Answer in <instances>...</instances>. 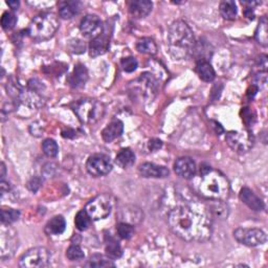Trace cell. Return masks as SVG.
Returning <instances> with one entry per match:
<instances>
[{
  "mask_svg": "<svg viewBox=\"0 0 268 268\" xmlns=\"http://www.w3.org/2000/svg\"><path fill=\"white\" fill-rule=\"evenodd\" d=\"M170 229L187 242H205L213 233L212 215L199 204H184L171 210L168 215Z\"/></svg>",
  "mask_w": 268,
  "mask_h": 268,
  "instance_id": "1",
  "label": "cell"
},
{
  "mask_svg": "<svg viewBox=\"0 0 268 268\" xmlns=\"http://www.w3.org/2000/svg\"><path fill=\"white\" fill-rule=\"evenodd\" d=\"M195 44L194 33L186 22L177 20L171 24L168 33V45L174 58H186L193 51Z\"/></svg>",
  "mask_w": 268,
  "mask_h": 268,
  "instance_id": "2",
  "label": "cell"
},
{
  "mask_svg": "<svg viewBox=\"0 0 268 268\" xmlns=\"http://www.w3.org/2000/svg\"><path fill=\"white\" fill-rule=\"evenodd\" d=\"M199 194L209 200H224L229 194V182L220 171L203 165L200 169Z\"/></svg>",
  "mask_w": 268,
  "mask_h": 268,
  "instance_id": "3",
  "label": "cell"
},
{
  "mask_svg": "<svg viewBox=\"0 0 268 268\" xmlns=\"http://www.w3.org/2000/svg\"><path fill=\"white\" fill-rule=\"evenodd\" d=\"M59 24V19L56 14L50 12L41 13L32 19L28 34L35 41H45L56 34Z\"/></svg>",
  "mask_w": 268,
  "mask_h": 268,
  "instance_id": "4",
  "label": "cell"
},
{
  "mask_svg": "<svg viewBox=\"0 0 268 268\" xmlns=\"http://www.w3.org/2000/svg\"><path fill=\"white\" fill-rule=\"evenodd\" d=\"M72 109L80 122L86 125L94 124L100 121L105 111L102 103L91 99H83L75 102Z\"/></svg>",
  "mask_w": 268,
  "mask_h": 268,
  "instance_id": "5",
  "label": "cell"
},
{
  "mask_svg": "<svg viewBox=\"0 0 268 268\" xmlns=\"http://www.w3.org/2000/svg\"><path fill=\"white\" fill-rule=\"evenodd\" d=\"M50 253L45 247H35L23 254L19 260L22 268H42L50 264Z\"/></svg>",
  "mask_w": 268,
  "mask_h": 268,
  "instance_id": "6",
  "label": "cell"
},
{
  "mask_svg": "<svg viewBox=\"0 0 268 268\" xmlns=\"http://www.w3.org/2000/svg\"><path fill=\"white\" fill-rule=\"evenodd\" d=\"M225 141L229 147L239 153H245L250 151L255 144L253 134L248 130L229 131L226 134Z\"/></svg>",
  "mask_w": 268,
  "mask_h": 268,
  "instance_id": "7",
  "label": "cell"
},
{
  "mask_svg": "<svg viewBox=\"0 0 268 268\" xmlns=\"http://www.w3.org/2000/svg\"><path fill=\"white\" fill-rule=\"evenodd\" d=\"M112 208V201L106 194L98 195L91 199L85 206V210L91 220H101L106 218Z\"/></svg>",
  "mask_w": 268,
  "mask_h": 268,
  "instance_id": "8",
  "label": "cell"
},
{
  "mask_svg": "<svg viewBox=\"0 0 268 268\" xmlns=\"http://www.w3.org/2000/svg\"><path fill=\"white\" fill-rule=\"evenodd\" d=\"M235 239L246 246L255 247L266 242V234L259 228H237L234 232Z\"/></svg>",
  "mask_w": 268,
  "mask_h": 268,
  "instance_id": "9",
  "label": "cell"
},
{
  "mask_svg": "<svg viewBox=\"0 0 268 268\" xmlns=\"http://www.w3.org/2000/svg\"><path fill=\"white\" fill-rule=\"evenodd\" d=\"M86 170L93 177L107 175L112 170V164L109 156L105 154H93L86 163Z\"/></svg>",
  "mask_w": 268,
  "mask_h": 268,
  "instance_id": "10",
  "label": "cell"
},
{
  "mask_svg": "<svg viewBox=\"0 0 268 268\" xmlns=\"http://www.w3.org/2000/svg\"><path fill=\"white\" fill-rule=\"evenodd\" d=\"M16 232L10 227V225L3 224L2 228V258L6 260L14 256L18 248V240Z\"/></svg>",
  "mask_w": 268,
  "mask_h": 268,
  "instance_id": "11",
  "label": "cell"
},
{
  "mask_svg": "<svg viewBox=\"0 0 268 268\" xmlns=\"http://www.w3.org/2000/svg\"><path fill=\"white\" fill-rule=\"evenodd\" d=\"M80 31L86 38H97L103 33V23L97 15H86L80 23Z\"/></svg>",
  "mask_w": 268,
  "mask_h": 268,
  "instance_id": "12",
  "label": "cell"
},
{
  "mask_svg": "<svg viewBox=\"0 0 268 268\" xmlns=\"http://www.w3.org/2000/svg\"><path fill=\"white\" fill-rule=\"evenodd\" d=\"M196 164L191 157H180L174 164L175 173L184 179L193 178L196 174Z\"/></svg>",
  "mask_w": 268,
  "mask_h": 268,
  "instance_id": "13",
  "label": "cell"
},
{
  "mask_svg": "<svg viewBox=\"0 0 268 268\" xmlns=\"http://www.w3.org/2000/svg\"><path fill=\"white\" fill-rule=\"evenodd\" d=\"M139 173L145 178H165L169 176L170 172L166 167L151 163H145L140 166Z\"/></svg>",
  "mask_w": 268,
  "mask_h": 268,
  "instance_id": "14",
  "label": "cell"
},
{
  "mask_svg": "<svg viewBox=\"0 0 268 268\" xmlns=\"http://www.w3.org/2000/svg\"><path fill=\"white\" fill-rule=\"evenodd\" d=\"M240 199L243 203H245L248 207L256 212H261L264 209V203L263 201L253 192L251 189L243 187L240 191Z\"/></svg>",
  "mask_w": 268,
  "mask_h": 268,
  "instance_id": "15",
  "label": "cell"
},
{
  "mask_svg": "<svg viewBox=\"0 0 268 268\" xmlns=\"http://www.w3.org/2000/svg\"><path fill=\"white\" fill-rule=\"evenodd\" d=\"M153 4L149 0H134L129 5V12L133 18L141 19L147 17L152 11Z\"/></svg>",
  "mask_w": 268,
  "mask_h": 268,
  "instance_id": "16",
  "label": "cell"
},
{
  "mask_svg": "<svg viewBox=\"0 0 268 268\" xmlns=\"http://www.w3.org/2000/svg\"><path fill=\"white\" fill-rule=\"evenodd\" d=\"M109 47V37L103 31V33L97 38L91 40L89 44V55L91 57H98L105 53Z\"/></svg>",
  "mask_w": 268,
  "mask_h": 268,
  "instance_id": "17",
  "label": "cell"
},
{
  "mask_svg": "<svg viewBox=\"0 0 268 268\" xmlns=\"http://www.w3.org/2000/svg\"><path fill=\"white\" fill-rule=\"evenodd\" d=\"M88 80V71L83 64H78L69 75L68 83L73 88L83 87Z\"/></svg>",
  "mask_w": 268,
  "mask_h": 268,
  "instance_id": "18",
  "label": "cell"
},
{
  "mask_svg": "<svg viewBox=\"0 0 268 268\" xmlns=\"http://www.w3.org/2000/svg\"><path fill=\"white\" fill-rule=\"evenodd\" d=\"M123 131H124V124L119 120H114L111 123H109L107 127L102 131V138L104 142L111 143L114 140L120 138L122 136Z\"/></svg>",
  "mask_w": 268,
  "mask_h": 268,
  "instance_id": "19",
  "label": "cell"
},
{
  "mask_svg": "<svg viewBox=\"0 0 268 268\" xmlns=\"http://www.w3.org/2000/svg\"><path fill=\"white\" fill-rule=\"evenodd\" d=\"M82 8L81 2H62L59 4V15L64 19H71L81 12Z\"/></svg>",
  "mask_w": 268,
  "mask_h": 268,
  "instance_id": "20",
  "label": "cell"
},
{
  "mask_svg": "<svg viewBox=\"0 0 268 268\" xmlns=\"http://www.w3.org/2000/svg\"><path fill=\"white\" fill-rule=\"evenodd\" d=\"M66 228V222L63 216L52 217L45 225V233L49 236L61 235Z\"/></svg>",
  "mask_w": 268,
  "mask_h": 268,
  "instance_id": "21",
  "label": "cell"
},
{
  "mask_svg": "<svg viewBox=\"0 0 268 268\" xmlns=\"http://www.w3.org/2000/svg\"><path fill=\"white\" fill-rule=\"evenodd\" d=\"M196 71L199 75V78L204 82H212L214 81L216 73L215 70L209 62L206 60H200L196 64Z\"/></svg>",
  "mask_w": 268,
  "mask_h": 268,
  "instance_id": "22",
  "label": "cell"
},
{
  "mask_svg": "<svg viewBox=\"0 0 268 268\" xmlns=\"http://www.w3.org/2000/svg\"><path fill=\"white\" fill-rule=\"evenodd\" d=\"M116 163L120 168L128 169L136 163V155L130 148H123L117 154Z\"/></svg>",
  "mask_w": 268,
  "mask_h": 268,
  "instance_id": "23",
  "label": "cell"
},
{
  "mask_svg": "<svg viewBox=\"0 0 268 268\" xmlns=\"http://www.w3.org/2000/svg\"><path fill=\"white\" fill-rule=\"evenodd\" d=\"M105 251H106L107 257H109L112 260L119 259L123 255V250H122L120 243L110 235L106 236V239H105Z\"/></svg>",
  "mask_w": 268,
  "mask_h": 268,
  "instance_id": "24",
  "label": "cell"
},
{
  "mask_svg": "<svg viewBox=\"0 0 268 268\" xmlns=\"http://www.w3.org/2000/svg\"><path fill=\"white\" fill-rule=\"evenodd\" d=\"M267 28H268L267 18L264 16L260 19L259 25L256 30L255 38H256V40L258 41L259 44H261L265 47L268 45V29Z\"/></svg>",
  "mask_w": 268,
  "mask_h": 268,
  "instance_id": "25",
  "label": "cell"
},
{
  "mask_svg": "<svg viewBox=\"0 0 268 268\" xmlns=\"http://www.w3.org/2000/svg\"><path fill=\"white\" fill-rule=\"evenodd\" d=\"M137 49L144 55H156L157 45L151 38H142L137 43Z\"/></svg>",
  "mask_w": 268,
  "mask_h": 268,
  "instance_id": "26",
  "label": "cell"
},
{
  "mask_svg": "<svg viewBox=\"0 0 268 268\" xmlns=\"http://www.w3.org/2000/svg\"><path fill=\"white\" fill-rule=\"evenodd\" d=\"M213 202L209 205L208 212L212 216L218 217L219 219H225L228 216V207L223 202V200H212Z\"/></svg>",
  "mask_w": 268,
  "mask_h": 268,
  "instance_id": "27",
  "label": "cell"
},
{
  "mask_svg": "<svg viewBox=\"0 0 268 268\" xmlns=\"http://www.w3.org/2000/svg\"><path fill=\"white\" fill-rule=\"evenodd\" d=\"M221 16L225 20H235L237 17V6L234 2H222L219 7Z\"/></svg>",
  "mask_w": 268,
  "mask_h": 268,
  "instance_id": "28",
  "label": "cell"
},
{
  "mask_svg": "<svg viewBox=\"0 0 268 268\" xmlns=\"http://www.w3.org/2000/svg\"><path fill=\"white\" fill-rule=\"evenodd\" d=\"M87 267H114V263L112 262V259L109 257H105L103 255L95 254L92 255L88 262L86 263Z\"/></svg>",
  "mask_w": 268,
  "mask_h": 268,
  "instance_id": "29",
  "label": "cell"
},
{
  "mask_svg": "<svg viewBox=\"0 0 268 268\" xmlns=\"http://www.w3.org/2000/svg\"><path fill=\"white\" fill-rule=\"evenodd\" d=\"M91 218L87 214L85 209L80 210V212L75 215L74 218V224L79 231H86V229L90 226Z\"/></svg>",
  "mask_w": 268,
  "mask_h": 268,
  "instance_id": "30",
  "label": "cell"
},
{
  "mask_svg": "<svg viewBox=\"0 0 268 268\" xmlns=\"http://www.w3.org/2000/svg\"><path fill=\"white\" fill-rule=\"evenodd\" d=\"M20 217V212L14 208H3L2 209V222L3 224L10 225L17 221Z\"/></svg>",
  "mask_w": 268,
  "mask_h": 268,
  "instance_id": "31",
  "label": "cell"
},
{
  "mask_svg": "<svg viewBox=\"0 0 268 268\" xmlns=\"http://www.w3.org/2000/svg\"><path fill=\"white\" fill-rule=\"evenodd\" d=\"M134 218L136 219L137 222H140L142 220V214L140 212V209H123L122 213H121V219L122 222H126V223H130V224H134V220L132 219Z\"/></svg>",
  "mask_w": 268,
  "mask_h": 268,
  "instance_id": "32",
  "label": "cell"
},
{
  "mask_svg": "<svg viewBox=\"0 0 268 268\" xmlns=\"http://www.w3.org/2000/svg\"><path fill=\"white\" fill-rule=\"evenodd\" d=\"M42 150L44 152V154L48 157H56L59 153L58 145H57V143L51 139H47L43 142Z\"/></svg>",
  "mask_w": 268,
  "mask_h": 268,
  "instance_id": "33",
  "label": "cell"
},
{
  "mask_svg": "<svg viewBox=\"0 0 268 268\" xmlns=\"http://www.w3.org/2000/svg\"><path fill=\"white\" fill-rule=\"evenodd\" d=\"M66 257L69 261H80L85 258V254L79 245H71L66 252Z\"/></svg>",
  "mask_w": 268,
  "mask_h": 268,
  "instance_id": "34",
  "label": "cell"
},
{
  "mask_svg": "<svg viewBox=\"0 0 268 268\" xmlns=\"http://www.w3.org/2000/svg\"><path fill=\"white\" fill-rule=\"evenodd\" d=\"M117 232L119 234V236L122 239L128 240L130 239L133 235H134V227L132 224L130 223H126V222H121L118 226H117Z\"/></svg>",
  "mask_w": 268,
  "mask_h": 268,
  "instance_id": "35",
  "label": "cell"
},
{
  "mask_svg": "<svg viewBox=\"0 0 268 268\" xmlns=\"http://www.w3.org/2000/svg\"><path fill=\"white\" fill-rule=\"evenodd\" d=\"M17 23V17L12 12H6L4 13L2 17V26L5 31H10L15 28Z\"/></svg>",
  "mask_w": 268,
  "mask_h": 268,
  "instance_id": "36",
  "label": "cell"
},
{
  "mask_svg": "<svg viewBox=\"0 0 268 268\" xmlns=\"http://www.w3.org/2000/svg\"><path fill=\"white\" fill-rule=\"evenodd\" d=\"M121 65H122L124 71L133 72V71L137 70V68L139 66V62L136 58H133V57H126V58L122 59Z\"/></svg>",
  "mask_w": 268,
  "mask_h": 268,
  "instance_id": "37",
  "label": "cell"
},
{
  "mask_svg": "<svg viewBox=\"0 0 268 268\" xmlns=\"http://www.w3.org/2000/svg\"><path fill=\"white\" fill-rule=\"evenodd\" d=\"M69 48L72 52L74 53H82L85 51V48H86V45L84 42H82L81 40H73L70 42V45H69Z\"/></svg>",
  "mask_w": 268,
  "mask_h": 268,
  "instance_id": "38",
  "label": "cell"
},
{
  "mask_svg": "<svg viewBox=\"0 0 268 268\" xmlns=\"http://www.w3.org/2000/svg\"><path fill=\"white\" fill-rule=\"evenodd\" d=\"M41 186V179L38 178V177H33L29 182H28V189L32 192L36 193L38 190L40 189Z\"/></svg>",
  "mask_w": 268,
  "mask_h": 268,
  "instance_id": "39",
  "label": "cell"
},
{
  "mask_svg": "<svg viewBox=\"0 0 268 268\" xmlns=\"http://www.w3.org/2000/svg\"><path fill=\"white\" fill-rule=\"evenodd\" d=\"M162 147H163V142L158 139H153L148 144V148L152 152H155V151L159 150Z\"/></svg>",
  "mask_w": 268,
  "mask_h": 268,
  "instance_id": "40",
  "label": "cell"
},
{
  "mask_svg": "<svg viewBox=\"0 0 268 268\" xmlns=\"http://www.w3.org/2000/svg\"><path fill=\"white\" fill-rule=\"evenodd\" d=\"M31 133L33 134V136L35 137H40L41 134L43 133V130H42V126L39 125V123H35L31 126Z\"/></svg>",
  "mask_w": 268,
  "mask_h": 268,
  "instance_id": "41",
  "label": "cell"
},
{
  "mask_svg": "<svg viewBox=\"0 0 268 268\" xmlns=\"http://www.w3.org/2000/svg\"><path fill=\"white\" fill-rule=\"evenodd\" d=\"M259 66H260V70L266 71V69H267V57H266V56L260 57Z\"/></svg>",
  "mask_w": 268,
  "mask_h": 268,
  "instance_id": "42",
  "label": "cell"
},
{
  "mask_svg": "<svg viewBox=\"0 0 268 268\" xmlns=\"http://www.w3.org/2000/svg\"><path fill=\"white\" fill-rule=\"evenodd\" d=\"M7 5L13 9V10H17L19 8V6H20V4H19V2H8Z\"/></svg>",
  "mask_w": 268,
  "mask_h": 268,
  "instance_id": "43",
  "label": "cell"
},
{
  "mask_svg": "<svg viewBox=\"0 0 268 268\" xmlns=\"http://www.w3.org/2000/svg\"><path fill=\"white\" fill-rule=\"evenodd\" d=\"M0 169H2V174H0V176H2V179H4L5 176H6V166H5L4 163L2 164V168H0Z\"/></svg>",
  "mask_w": 268,
  "mask_h": 268,
  "instance_id": "44",
  "label": "cell"
}]
</instances>
